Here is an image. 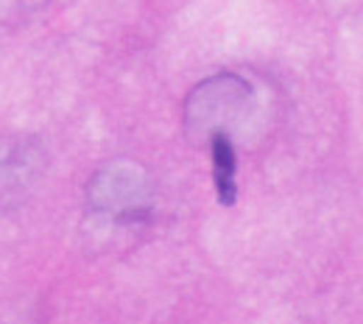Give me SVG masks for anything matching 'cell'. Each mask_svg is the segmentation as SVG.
I'll list each match as a JSON object with an SVG mask.
<instances>
[{
  "label": "cell",
  "instance_id": "obj_3",
  "mask_svg": "<svg viewBox=\"0 0 363 324\" xmlns=\"http://www.w3.org/2000/svg\"><path fill=\"white\" fill-rule=\"evenodd\" d=\"M45 171V151L34 138H14L0 148V207L23 204Z\"/></svg>",
  "mask_w": 363,
  "mask_h": 324
},
{
  "label": "cell",
  "instance_id": "obj_1",
  "mask_svg": "<svg viewBox=\"0 0 363 324\" xmlns=\"http://www.w3.org/2000/svg\"><path fill=\"white\" fill-rule=\"evenodd\" d=\"M87 199L92 210L135 224L145 221L151 213V182L132 162H112L92 177Z\"/></svg>",
  "mask_w": 363,
  "mask_h": 324
},
{
  "label": "cell",
  "instance_id": "obj_2",
  "mask_svg": "<svg viewBox=\"0 0 363 324\" xmlns=\"http://www.w3.org/2000/svg\"><path fill=\"white\" fill-rule=\"evenodd\" d=\"M252 98L249 84L235 76V73H221L199 84L187 104H184V129L193 138H207V143L224 132L227 121H232L238 112L246 109Z\"/></svg>",
  "mask_w": 363,
  "mask_h": 324
},
{
  "label": "cell",
  "instance_id": "obj_4",
  "mask_svg": "<svg viewBox=\"0 0 363 324\" xmlns=\"http://www.w3.org/2000/svg\"><path fill=\"white\" fill-rule=\"evenodd\" d=\"M210 154H213V182L218 201L224 207H232L238 201V154L227 132H218L210 140Z\"/></svg>",
  "mask_w": 363,
  "mask_h": 324
}]
</instances>
